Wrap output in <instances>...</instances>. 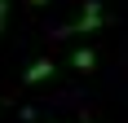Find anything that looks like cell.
<instances>
[{"mask_svg": "<svg viewBox=\"0 0 128 123\" xmlns=\"http://www.w3.org/2000/svg\"><path fill=\"white\" fill-rule=\"evenodd\" d=\"M58 75V66H53V57H36L31 66L22 70V84H44V79H53Z\"/></svg>", "mask_w": 128, "mask_h": 123, "instance_id": "2", "label": "cell"}, {"mask_svg": "<svg viewBox=\"0 0 128 123\" xmlns=\"http://www.w3.org/2000/svg\"><path fill=\"white\" fill-rule=\"evenodd\" d=\"M71 70L93 75V70H97V53H93V49H75V53H71Z\"/></svg>", "mask_w": 128, "mask_h": 123, "instance_id": "3", "label": "cell"}, {"mask_svg": "<svg viewBox=\"0 0 128 123\" xmlns=\"http://www.w3.org/2000/svg\"><path fill=\"white\" fill-rule=\"evenodd\" d=\"M4 26H9V0H0V35H4Z\"/></svg>", "mask_w": 128, "mask_h": 123, "instance_id": "4", "label": "cell"}, {"mask_svg": "<svg viewBox=\"0 0 128 123\" xmlns=\"http://www.w3.org/2000/svg\"><path fill=\"white\" fill-rule=\"evenodd\" d=\"M84 123H93V119H88V114H84Z\"/></svg>", "mask_w": 128, "mask_h": 123, "instance_id": "6", "label": "cell"}, {"mask_svg": "<svg viewBox=\"0 0 128 123\" xmlns=\"http://www.w3.org/2000/svg\"><path fill=\"white\" fill-rule=\"evenodd\" d=\"M26 4H31V9H44V4H53V0H26Z\"/></svg>", "mask_w": 128, "mask_h": 123, "instance_id": "5", "label": "cell"}, {"mask_svg": "<svg viewBox=\"0 0 128 123\" xmlns=\"http://www.w3.org/2000/svg\"><path fill=\"white\" fill-rule=\"evenodd\" d=\"M53 123H58V119H53Z\"/></svg>", "mask_w": 128, "mask_h": 123, "instance_id": "7", "label": "cell"}, {"mask_svg": "<svg viewBox=\"0 0 128 123\" xmlns=\"http://www.w3.org/2000/svg\"><path fill=\"white\" fill-rule=\"evenodd\" d=\"M102 22H106V9H102V0H88V4L80 9V18H75V22H66L62 31H58V35H93V31H97Z\"/></svg>", "mask_w": 128, "mask_h": 123, "instance_id": "1", "label": "cell"}]
</instances>
